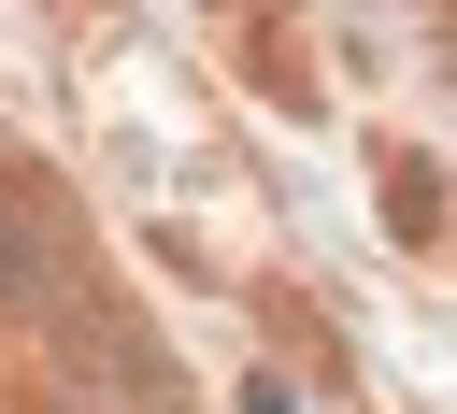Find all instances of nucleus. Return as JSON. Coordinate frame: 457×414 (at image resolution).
<instances>
[{"label": "nucleus", "instance_id": "f257e3e1", "mask_svg": "<svg viewBox=\"0 0 457 414\" xmlns=\"http://www.w3.org/2000/svg\"><path fill=\"white\" fill-rule=\"evenodd\" d=\"M243 414H300V400H286V385H271V371H257V385H243Z\"/></svg>", "mask_w": 457, "mask_h": 414}]
</instances>
